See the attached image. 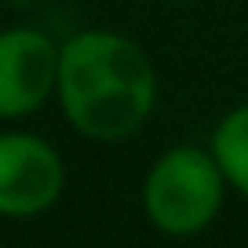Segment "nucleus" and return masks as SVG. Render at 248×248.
<instances>
[{
	"instance_id": "1",
	"label": "nucleus",
	"mask_w": 248,
	"mask_h": 248,
	"mask_svg": "<svg viewBox=\"0 0 248 248\" xmlns=\"http://www.w3.org/2000/svg\"><path fill=\"white\" fill-rule=\"evenodd\" d=\"M157 70L139 40L117 30H80L59 44L62 117L92 142H121L142 132L157 106Z\"/></svg>"
},
{
	"instance_id": "2",
	"label": "nucleus",
	"mask_w": 248,
	"mask_h": 248,
	"mask_svg": "<svg viewBox=\"0 0 248 248\" xmlns=\"http://www.w3.org/2000/svg\"><path fill=\"white\" fill-rule=\"evenodd\" d=\"M226 175L208 146L179 142L157 154L142 179V216L164 237H197L219 219Z\"/></svg>"
},
{
	"instance_id": "3",
	"label": "nucleus",
	"mask_w": 248,
	"mask_h": 248,
	"mask_svg": "<svg viewBox=\"0 0 248 248\" xmlns=\"http://www.w3.org/2000/svg\"><path fill=\"white\" fill-rule=\"evenodd\" d=\"M66 190L59 150L33 132H0V216L33 219Z\"/></svg>"
},
{
	"instance_id": "4",
	"label": "nucleus",
	"mask_w": 248,
	"mask_h": 248,
	"mask_svg": "<svg viewBox=\"0 0 248 248\" xmlns=\"http://www.w3.org/2000/svg\"><path fill=\"white\" fill-rule=\"evenodd\" d=\"M59 84V40L37 26L0 30V121L44 109Z\"/></svg>"
},
{
	"instance_id": "5",
	"label": "nucleus",
	"mask_w": 248,
	"mask_h": 248,
	"mask_svg": "<svg viewBox=\"0 0 248 248\" xmlns=\"http://www.w3.org/2000/svg\"><path fill=\"white\" fill-rule=\"evenodd\" d=\"M208 150L216 154L219 168H223L226 186L248 201V102L219 117L216 132L208 139Z\"/></svg>"
},
{
	"instance_id": "6",
	"label": "nucleus",
	"mask_w": 248,
	"mask_h": 248,
	"mask_svg": "<svg viewBox=\"0 0 248 248\" xmlns=\"http://www.w3.org/2000/svg\"><path fill=\"white\" fill-rule=\"evenodd\" d=\"M175 4H183V0H175Z\"/></svg>"
}]
</instances>
